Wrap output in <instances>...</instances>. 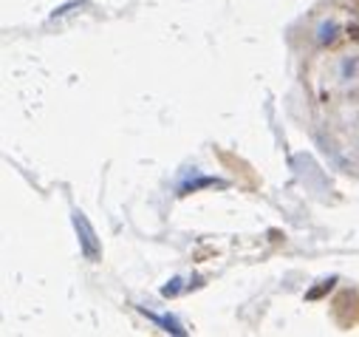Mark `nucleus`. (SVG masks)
Wrapping results in <instances>:
<instances>
[{"mask_svg": "<svg viewBox=\"0 0 359 337\" xmlns=\"http://www.w3.org/2000/svg\"><path fill=\"white\" fill-rule=\"evenodd\" d=\"M153 323H158L164 331H170V334H187V329L182 326V323H178L175 317H170V315H153V312H147V309H142Z\"/></svg>", "mask_w": 359, "mask_h": 337, "instance_id": "2", "label": "nucleus"}, {"mask_svg": "<svg viewBox=\"0 0 359 337\" xmlns=\"http://www.w3.org/2000/svg\"><path fill=\"white\" fill-rule=\"evenodd\" d=\"M178 284H182V281H178V278H175V281H172V286H164L161 292H164V295L170 298V295H175V292H178Z\"/></svg>", "mask_w": 359, "mask_h": 337, "instance_id": "3", "label": "nucleus"}, {"mask_svg": "<svg viewBox=\"0 0 359 337\" xmlns=\"http://www.w3.org/2000/svg\"><path fill=\"white\" fill-rule=\"evenodd\" d=\"M71 221H74V230H76V238H79L82 256H85L88 261H97V258L102 256V244H100V238H97L91 221L85 218L82 210H74V213H71Z\"/></svg>", "mask_w": 359, "mask_h": 337, "instance_id": "1", "label": "nucleus"}]
</instances>
